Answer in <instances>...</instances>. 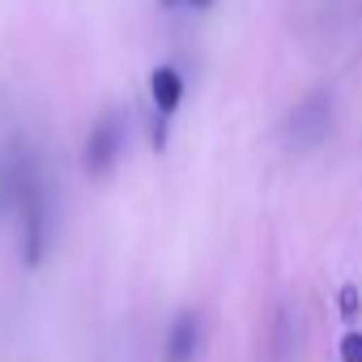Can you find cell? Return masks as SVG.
I'll return each instance as SVG.
<instances>
[{
  "label": "cell",
  "mask_w": 362,
  "mask_h": 362,
  "mask_svg": "<svg viewBox=\"0 0 362 362\" xmlns=\"http://www.w3.org/2000/svg\"><path fill=\"white\" fill-rule=\"evenodd\" d=\"M166 145H170V115H162L158 107H149V149L166 153Z\"/></svg>",
  "instance_id": "8992f818"
},
{
  "label": "cell",
  "mask_w": 362,
  "mask_h": 362,
  "mask_svg": "<svg viewBox=\"0 0 362 362\" xmlns=\"http://www.w3.org/2000/svg\"><path fill=\"white\" fill-rule=\"evenodd\" d=\"M124 141H128V124H124V111L119 107H107L90 132H86V145H81V170L90 179H107L119 158H124Z\"/></svg>",
  "instance_id": "7a4b0ae2"
},
{
  "label": "cell",
  "mask_w": 362,
  "mask_h": 362,
  "mask_svg": "<svg viewBox=\"0 0 362 362\" xmlns=\"http://www.w3.org/2000/svg\"><path fill=\"white\" fill-rule=\"evenodd\" d=\"M332 132V94L315 90L303 107H294L290 115V145L294 149H315L324 136Z\"/></svg>",
  "instance_id": "3957f363"
},
{
  "label": "cell",
  "mask_w": 362,
  "mask_h": 362,
  "mask_svg": "<svg viewBox=\"0 0 362 362\" xmlns=\"http://www.w3.org/2000/svg\"><path fill=\"white\" fill-rule=\"evenodd\" d=\"M158 5H162V9H179V5H184V0H158Z\"/></svg>",
  "instance_id": "30bf717a"
},
{
  "label": "cell",
  "mask_w": 362,
  "mask_h": 362,
  "mask_svg": "<svg viewBox=\"0 0 362 362\" xmlns=\"http://www.w3.org/2000/svg\"><path fill=\"white\" fill-rule=\"evenodd\" d=\"M341 362H362V328H349L341 337Z\"/></svg>",
  "instance_id": "ba28073f"
},
{
  "label": "cell",
  "mask_w": 362,
  "mask_h": 362,
  "mask_svg": "<svg viewBox=\"0 0 362 362\" xmlns=\"http://www.w3.org/2000/svg\"><path fill=\"white\" fill-rule=\"evenodd\" d=\"M184 5H192V9H214V0H184Z\"/></svg>",
  "instance_id": "9c48e42d"
},
{
  "label": "cell",
  "mask_w": 362,
  "mask_h": 362,
  "mask_svg": "<svg viewBox=\"0 0 362 362\" xmlns=\"http://www.w3.org/2000/svg\"><path fill=\"white\" fill-rule=\"evenodd\" d=\"M13 222H18V252H22V264H26V269H43V260H47V252H52V239H56V214H52V197H47V184H43V175H39L35 162L26 166Z\"/></svg>",
  "instance_id": "6da1fadb"
},
{
  "label": "cell",
  "mask_w": 362,
  "mask_h": 362,
  "mask_svg": "<svg viewBox=\"0 0 362 362\" xmlns=\"http://www.w3.org/2000/svg\"><path fill=\"white\" fill-rule=\"evenodd\" d=\"M358 315H362V294H358V286H341V320L354 324Z\"/></svg>",
  "instance_id": "52a82bcc"
},
{
  "label": "cell",
  "mask_w": 362,
  "mask_h": 362,
  "mask_svg": "<svg viewBox=\"0 0 362 362\" xmlns=\"http://www.w3.org/2000/svg\"><path fill=\"white\" fill-rule=\"evenodd\" d=\"M205 345V320L201 311H179L166 328V345H162V362H197Z\"/></svg>",
  "instance_id": "277c9868"
},
{
  "label": "cell",
  "mask_w": 362,
  "mask_h": 362,
  "mask_svg": "<svg viewBox=\"0 0 362 362\" xmlns=\"http://www.w3.org/2000/svg\"><path fill=\"white\" fill-rule=\"evenodd\" d=\"M184 94H188V81L175 64H158L149 73V107H158L162 115H175L184 107Z\"/></svg>",
  "instance_id": "5b68a950"
}]
</instances>
